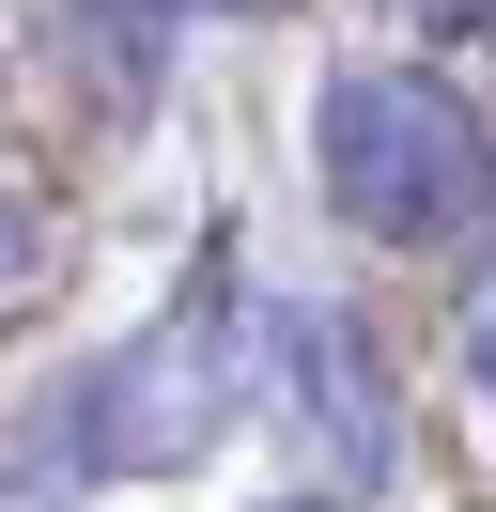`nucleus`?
Wrapping results in <instances>:
<instances>
[{
  "mask_svg": "<svg viewBox=\"0 0 496 512\" xmlns=\"http://www.w3.org/2000/svg\"><path fill=\"white\" fill-rule=\"evenodd\" d=\"M248 357H264V388L310 419V435L341 450V481H372L403 450V419H388V373H372V342L341 311H248Z\"/></svg>",
  "mask_w": 496,
  "mask_h": 512,
  "instance_id": "nucleus-3",
  "label": "nucleus"
},
{
  "mask_svg": "<svg viewBox=\"0 0 496 512\" xmlns=\"http://www.w3.org/2000/svg\"><path fill=\"white\" fill-rule=\"evenodd\" d=\"M31 264H47V218H31V202H16V187H0V295H16V280H31Z\"/></svg>",
  "mask_w": 496,
  "mask_h": 512,
  "instance_id": "nucleus-4",
  "label": "nucleus"
},
{
  "mask_svg": "<svg viewBox=\"0 0 496 512\" xmlns=\"http://www.w3.org/2000/svg\"><path fill=\"white\" fill-rule=\"evenodd\" d=\"M310 187L372 249H465L496 218V125L434 63H341L310 94Z\"/></svg>",
  "mask_w": 496,
  "mask_h": 512,
  "instance_id": "nucleus-1",
  "label": "nucleus"
},
{
  "mask_svg": "<svg viewBox=\"0 0 496 512\" xmlns=\"http://www.w3.org/2000/svg\"><path fill=\"white\" fill-rule=\"evenodd\" d=\"M279 512H357V497H279Z\"/></svg>",
  "mask_w": 496,
  "mask_h": 512,
  "instance_id": "nucleus-7",
  "label": "nucleus"
},
{
  "mask_svg": "<svg viewBox=\"0 0 496 512\" xmlns=\"http://www.w3.org/2000/svg\"><path fill=\"white\" fill-rule=\"evenodd\" d=\"M465 388H481V419H496V280H481V311H465Z\"/></svg>",
  "mask_w": 496,
  "mask_h": 512,
  "instance_id": "nucleus-5",
  "label": "nucleus"
},
{
  "mask_svg": "<svg viewBox=\"0 0 496 512\" xmlns=\"http://www.w3.org/2000/svg\"><path fill=\"white\" fill-rule=\"evenodd\" d=\"M233 404H248V311H233V280H186L124 357H93L62 388L47 435H62L78 481H140V466H202Z\"/></svg>",
  "mask_w": 496,
  "mask_h": 512,
  "instance_id": "nucleus-2",
  "label": "nucleus"
},
{
  "mask_svg": "<svg viewBox=\"0 0 496 512\" xmlns=\"http://www.w3.org/2000/svg\"><path fill=\"white\" fill-rule=\"evenodd\" d=\"M403 32H496V0H403Z\"/></svg>",
  "mask_w": 496,
  "mask_h": 512,
  "instance_id": "nucleus-6",
  "label": "nucleus"
}]
</instances>
